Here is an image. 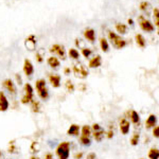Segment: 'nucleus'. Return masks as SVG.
Listing matches in <instances>:
<instances>
[{"instance_id": "obj_1", "label": "nucleus", "mask_w": 159, "mask_h": 159, "mask_svg": "<svg viewBox=\"0 0 159 159\" xmlns=\"http://www.w3.org/2000/svg\"><path fill=\"white\" fill-rule=\"evenodd\" d=\"M55 153L58 159H68L69 155H70V142L64 141V142L60 143L56 148Z\"/></svg>"}, {"instance_id": "obj_2", "label": "nucleus", "mask_w": 159, "mask_h": 159, "mask_svg": "<svg viewBox=\"0 0 159 159\" xmlns=\"http://www.w3.org/2000/svg\"><path fill=\"white\" fill-rule=\"evenodd\" d=\"M108 38H109L110 43H112V46L118 50L123 49V48L127 45L126 40L123 39L120 35H118L117 33H115V32H111V31H108Z\"/></svg>"}, {"instance_id": "obj_3", "label": "nucleus", "mask_w": 159, "mask_h": 159, "mask_svg": "<svg viewBox=\"0 0 159 159\" xmlns=\"http://www.w3.org/2000/svg\"><path fill=\"white\" fill-rule=\"evenodd\" d=\"M35 87H36V90L42 100H47L49 98V90H48L47 86H46V81L43 79H39L35 83Z\"/></svg>"}, {"instance_id": "obj_4", "label": "nucleus", "mask_w": 159, "mask_h": 159, "mask_svg": "<svg viewBox=\"0 0 159 159\" xmlns=\"http://www.w3.org/2000/svg\"><path fill=\"white\" fill-rule=\"evenodd\" d=\"M34 97V89L31 86V84L27 83L24 86V96L21 98V103L22 104H29L33 100Z\"/></svg>"}, {"instance_id": "obj_5", "label": "nucleus", "mask_w": 159, "mask_h": 159, "mask_svg": "<svg viewBox=\"0 0 159 159\" xmlns=\"http://www.w3.org/2000/svg\"><path fill=\"white\" fill-rule=\"evenodd\" d=\"M139 25L141 28V30H143L144 32H153L155 30V27L150 20H148L144 16H140L139 17Z\"/></svg>"}, {"instance_id": "obj_6", "label": "nucleus", "mask_w": 159, "mask_h": 159, "mask_svg": "<svg viewBox=\"0 0 159 159\" xmlns=\"http://www.w3.org/2000/svg\"><path fill=\"white\" fill-rule=\"evenodd\" d=\"M73 73L76 78H80V79H85L89 74L88 70H87L85 66H83V65H74L73 66Z\"/></svg>"}, {"instance_id": "obj_7", "label": "nucleus", "mask_w": 159, "mask_h": 159, "mask_svg": "<svg viewBox=\"0 0 159 159\" xmlns=\"http://www.w3.org/2000/svg\"><path fill=\"white\" fill-rule=\"evenodd\" d=\"M50 52L51 53H56V54L60 56L61 60H65L66 58L65 48H64V46L60 45V43H55V45H53L50 49Z\"/></svg>"}, {"instance_id": "obj_8", "label": "nucleus", "mask_w": 159, "mask_h": 159, "mask_svg": "<svg viewBox=\"0 0 159 159\" xmlns=\"http://www.w3.org/2000/svg\"><path fill=\"white\" fill-rule=\"evenodd\" d=\"M2 86H3L10 93L13 94V96H15V94L17 93V88H16V86H15V83L11 79L4 80V81L2 82Z\"/></svg>"}, {"instance_id": "obj_9", "label": "nucleus", "mask_w": 159, "mask_h": 159, "mask_svg": "<svg viewBox=\"0 0 159 159\" xmlns=\"http://www.w3.org/2000/svg\"><path fill=\"white\" fill-rule=\"evenodd\" d=\"M25 48H27L28 50H30V51L35 50V47H36V39H35V35L31 34L29 37L25 38Z\"/></svg>"}, {"instance_id": "obj_10", "label": "nucleus", "mask_w": 159, "mask_h": 159, "mask_svg": "<svg viewBox=\"0 0 159 159\" xmlns=\"http://www.w3.org/2000/svg\"><path fill=\"white\" fill-rule=\"evenodd\" d=\"M24 72L27 76H31L34 72V66H33L32 61L28 58H25L24 61Z\"/></svg>"}, {"instance_id": "obj_11", "label": "nucleus", "mask_w": 159, "mask_h": 159, "mask_svg": "<svg viewBox=\"0 0 159 159\" xmlns=\"http://www.w3.org/2000/svg\"><path fill=\"white\" fill-rule=\"evenodd\" d=\"M9 101L3 91H0V111H7L9 109Z\"/></svg>"}, {"instance_id": "obj_12", "label": "nucleus", "mask_w": 159, "mask_h": 159, "mask_svg": "<svg viewBox=\"0 0 159 159\" xmlns=\"http://www.w3.org/2000/svg\"><path fill=\"white\" fill-rule=\"evenodd\" d=\"M101 64H102L101 55H96V56H93V57H92L90 61H89L88 67L92 68V69H93V68H99L100 66H101Z\"/></svg>"}, {"instance_id": "obj_13", "label": "nucleus", "mask_w": 159, "mask_h": 159, "mask_svg": "<svg viewBox=\"0 0 159 159\" xmlns=\"http://www.w3.org/2000/svg\"><path fill=\"white\" fill-rule=\"evenodd\" d=\"M129 129H130L129 121H127L126 119H122L121 121H120V132H121L123 135H127L129 132Z\"/></svg>"}, {"instance_id": "obj_14", "label": "nucleus", "mask_w": 159, "mask_h": 159, "mask_svg": "<svg viewBox=\"0 0 159 159\" xmlns=\"http://www.w3.org/2000/svg\"><path fill=\"white\" fill-rule=\"evenodd\" d=\"M61 75L57 74H49V82L51 83L52 87L54 88H58L61 86Z\"/></svg>"}, {"instance_id": "obj_15", "label": "nucleus", "mask_w": 159, "mask_h": 159, "mask_svg": "<svg viewBox=\"0 0 159 159\" xmlns=\"http://www.w3.org/2000/svg\"><path fill=\"white\" fill-rule=\"evenodd\" d=\"M155 125H157V116L156 115H150L145 121V127L147 129H152Z\"/></svg>"}, {"instance_id": "obj_16", "label": "nucleus", "mask_w": 159, "mask_h": 159, "mask_svg": "<svg viewBox=\"0 0 159 159\" xmlns=\"http://www.w3.org/2000/svg\"><path fill=\"white\" fill-rule=\"evenodd\" d=\"M84 36L87 40H89L90 43H93L96 40V32L93 29H86L84 31Z\"/></svg>"}, {"instance_id": "obj_17", "label": "nucleus", "mask_w": 159, "mask_h": 159, "mask_svg": "<svg viewBox=\"0 0 159 159\" xmlns=\"http://www.w3.org/2000/svg\"><path fill=\"white\" fill-rule=\"evenodd\" d=\"M47 64L50 66L51 68H58L61 66V61L58 60L57 57H55V56H50V57H48L47 60Z\"/></svg>"}, {"instance_id": "obj_18", "label": "nucleus", "mask_w": 159, "mask_h": 159, "mask_svg": "<svg viewBox=\"0 0 159 159\" xmlns=\"http://www.w3.org/2000/svg\"><path fill=\"white\" fill-rule=\"evenodd\" d=\"M80 132H81V129H80L79 125L78 124H72V125H70V127L68 129L67 134L69 136H73V137H75V136L80 135Z\"/></svg>"}, {"instance_id": "obj_19", "label": "nucleus", "mask_w": 159, "mask_h": 159, "mask_svg": "<svg viewBox=\"0 0 159 159\" xmlns=\"http://www.w3.org/2000/svg\"><path fill=\"white\" fill-rule=\"evenodd\" d=\"M104 136H105V132L102 127L98 130H93V138H94V140L98 141V142H101V141L103 140Z\"/></svg>"}, {"instance_id": "obj_20", "label": "nucleus", "mask_w": 159, "mask_h": 159, "mask_svg": "<svg viewBox=\"0 0 159 159\" xmlns=\"http://www.w3.org/2000/svg\"><path fill=\"white\" fill-rule=\"evenodd\" d=\"M135 39H136V43H137V45L139 46L140 48H144V47H145V45H147V42H145V38L143 37V35H142V34H136Z\"/></svg>"}, {"instance_id": "obj_21", "label": "nucleus", "mask_w": 159, "mask_h": 159, "mask_svg": "<svg viewBox=\"0 0 159 159\" xmlns=\"http://www.w3.org/2000/svg\"><path fill=\"white\" fill-rule=\"evenodd\" d=\"M129 118H130V121H132V123H134V124H139L140 123L139 114H138L136 110H132V111H130Z\"/></svg>"}, {"instance_id": "obj_22", "label": "nucleus", "mask_w": 159, "mask_h": 159, "mask_svg": "<svg viewBox=\"0 0 159 159\" xmlns=\"http://www.w3.org/2000/svg\"><path fill=\"white\" fill-rule=\"evenodd\" d=\"M148 159H158L159 158V150L157 148H152L148 151Z\"/></svg>"}, {"instance_id": "obj_23", "label": "nucleus", "mask_w": 159, "mask_h": 159, "mask_svg": "<svg viewBox=\"0 0 159 159\" xmlns=\"http://www.w3.org/2000/svg\"><path fill=\"white\" fill-rule=\"evenodd\" d=\"M31 109H32L33 112H39L40 111V103L39 101H36V100L33 99L31 101Z\"/></svg>"}, {"instance_id": "obj_24", "label": "nucleus", "mask_w": 159, "mask_h": 159, "mask_svg": "<svg viewBox=\"0 0 159 159\" xmlns=\"http://www.w3.org/2000/svg\"><path fill=\"white\" fill-rule=\"evenodd\" d=\"M100 46H101V49L103 52H108L109 51V45H108V42L106 40V38H104V37L100 38Z\"/></svg>"}, {"instance_id": "obj_25", "label": "nucleus", "mask_w": 159, "mask_h": 159, "mask_svg": "<svg viewBox=\"0 0 159 159\" xmlns=\"http://www.w3.org/2000/svg\"><path fill=\"white\" fill-rule=\"evenodd\" d=\"M91 135V127L89 125H84L81 129V136L83 137H90Z\"/></svg>"}, {"instance_id": "obj_26", "label": "nucleus", "mask_w": 159, "mask_h": 159, "mask_svg": "<svg viewBox=\"0 0 159 159\" xmlns=\"http://www.w3.org/2000/svg\"><path fill=\"white\" fill-rule=\"evenodd\" d=\"M139 140H140L139 133H134L132 138H130V144H132L133 147H136V145H138V143H139Z\"/></svg>"}, {"instance_id": "obj_27", "label": "nucleus", "mask_w": 159, "mask_h": 159, "mask_svg": "<svg viewBox=\"0 0 159 159\" xmlns=\"http://www.w3.org/2000/svg\"><path fill=\"white\" fill-rule=\"evenodd\" d=\"M80 143L84 147H89L91 144V139L90 137H83V136H80Z\"/></svg>"}, {"instance_id": "obj_28", "label": "nucleus", "mask_w": 159, "mask_h": 159, "mask_svg": "<svg viewBox=\"0 0 159 159\" xmlns=\"http://www.w3.org/2000/svg\"><path fill=\"white\" fill-rule=\"evenodd\" d=\"M116 30L117 32H119V34H125L127 31V27L123 24H116Z\"/></svg>"}, {"instance_id": "obj_29", "label": "nucleus", "mask_w": 159, "mask_h": 159, "mask_svg": "<svg viewBox=\"0 0 159 159\" xmlns=\"http://www.w3.org/2000/svg\"><path fill=\"white\" fill-rule=\"evenodd\" d=\"M68 54L71 58H73V60H79V57H80V52L76 49H73V48L69 49Z\"/></svg>"}, {"instance_id": "obj_30", "label": "nucleus", "mask_w": 159, "mask_h": 159, "mask_svg": "<svg viewBox=\"0 0 159 159\" xmlns=\"http://www.w3.org/2000/svg\"><path fill=\"white\" fill-rule=\"evenodd\" d=\"M153 13H154V24H155L156 28H158L159 27V10H158V7H155Z\"/></svg>"}, {"instance_id": "obj_31", "label": "nucleus", "mask_w": 159, "mask_h": 159, "mask_svg": "<svg viewBox=\"0 0 159 159\" xmlns=\"http://www.w3.org/2000/svg\"><path fill=\"white\" fill-rule=\"evenodd\" d=\"M66 89H67L69 92L74 91V85L71 80H67V81H66Z\"/></svg>"}, {"instance_id": "obj_32", "label": "nucleus", "mask_w": 159, "mask_h": 159, "mask_svg": "<svg viewBox=\"0 0 159 159\" xmlns=\"http://www.w3.org/2000/svg\"><path fill=\"white\" fill-rule=\"evenodd\" d=\"M92 51L88 48H82V54L84 55V57H89L91 55Z\"/></svg>"}, {"instance_id": "obj_33", "label": "nucleus", "mask_w": 159, "mask_h": 159, "mask_svg": "<svg viewBox=\"0 0 159 159\" xmlns=\"http://www.w3.org/2000/svg\"><path fill=\"white\" fill-rule=\"evenodd\" d=\"M148 7H150V3H148V1H142L140 3V10L141 11H147L148 9Z\"/></svg>"}, {"instance_id": "obj_34", "label": "nucleus", "mask_w": 159, "mask_h": 159, "mask_svg": "<svg viewBox=\"0 0 159 159\" xmlns=\"http://www.w3.org/2000/svg\"><path fill=\"white\" fill-rule=\"evenodd\" d=\"M153 136L155 138L159 137V126L158 125H155V126L153 127Z\"/></svg>"}, {"instance_id": "obj_35", "label": "nucleus", "mask_w": 159, "mask_h": 159, "mask_svg": "<svg viewBox=\"0 0 159 159\" xmlns=\"http://www.w3.org/2000/svg\"><path fill=\"white\" fill-rule=\"evenodd\" d=\"M15 78H16V80H17V84H18V85H21V84H22L21 76H20L18 73H16V74H15Z\"/></svg>"}, {"instance_id": "obj_36", "label": "nucleus", "mask_w": 159, "mask_h": 159, "mask_svg": "<svg viewBox=\"0 0 159 159\" xmlns=\"http://www.w3.org/2000/svg\"><path fill=\"white\" fill-rule=\"evenodd\" d=\"M10 144H12V147H11V145H10V148H9V152H10V153H14V152H15L14 141H12V142H10Z\"/></svg>"}, {"instance_id": "obj_37", "label": "nucleus", "mask_w": 159, "mask_h": 159, "mask_svg": "<svg viewBox=\"0 0 159 159\" xmlns=\"http://www.w3.org/2000/svg\"><path fill=\"white\" fill-rule=\"evenodd\" d=\"M86 159H97V155L94 153H89Z\"/></svg>"}, {"instance_id": "obj_38", "label": "nucleus", "mask_w": 159, "mask_h": 159, "mask_svg": "<svg viewBox=\"0 0 159 159\" xmlns=\"http://www.w3.org/2000/svg\"><path fill=\"white\" fill-rule=\"evenodd\" d=\"M91 129H93V130H98V129H101V125L98 124V123H94V124H92V127H91Z\"/></svg>"}, {"instance_id": "obj_39", "label": "nucleus", "mask_w": 159, "mask_h": 159, "mask_svg": "<svg viewBox=\"0 0 159 159\" xmlns=\"http://www.w3.org/2000/svg\"><path fill=\"white\" fill-rule=\"evenodd\" d=\"M36 58H37V61L38 63H43V56L39 54V53H36Z\"/></svg>"}, {"instance_id": "obj_40", "label": "nucleus", "mask_w": 159, "mask_h": 159, "mask_svg": "<svg viewBox=\"0 0 159 159\" xmlns=\"http://www.w3.org/2000/svg\"><path fill=\"white\" fill-rule=\"evenodd\" d=\"M45 159H54V157H53V155L51 153H48L47 155L45 156Z\"/></svg>"}, {"instance_id": "obj_41", "label": "nucleus", "mask_w": 159, "mask_h": 159, "mask_svg": "<svg viewBox=\"0 0 159 159\" xmlns=\"http://www.w3.org/2000/svg\"><path fill=\"white\" fill-rule=\"evenodd\" d=\"M82 156H83V153H76L75 155H74V158H75V159H81Z\"/></svg>"}, {"instance_id": "obj_42", "label": "nucleus", "mask_w": 159, "mask_h": 159, "mask_svg": "<svg viewBox=\"0 0 159 159\" xmlns=\"http://www.w3.org/2000/svg\"><path fill=\"white\" fill-rule=\"evenodd\" d=\"M112 136H114V132H112V130H108V133H107V138L110 139V138H112Z\"/></svg>"}, {"instance_id": "obj_43", "label": "nucleus", "mask_w": 159, "mask_h": 159, "mask_svg": "<svg viewBox=\"0 0 159 159\" xmlns=\"http://www.w3.org/2000/svg\"><path fill=\"white\" fill-rule=\"evenodd\" d=\"M64 73H65L66 75H68V74L70 73V68H65V70H64Z\"/></svg>"}, {"instance_id": "obj_44", "label": "nucleus", "mask_w": 159, "mask_h": 159, "mask_svg": "<svg viewBox=\"0 0 159 159\" xmlns=\"http://www.w3.org/2000/svg\"><path fill=\"white\" fill-rule=\"evenodd\" d=\"M127 22H129V24L130 25H134V21H133V19H132V18H129V20H127Z\"/></svg>"}, {"instance_id": "obj_45", "label": "nucleus", "mask_w": 159, "mask_h": 159, "mask_svg": "<svg viewBox=\"0 0 159 159\" xmlns=\"http://www.w3.org/2000/svg\"><path fill=\"white\" fill-rule=\"evenodd\" d=\"M31 159H39V158L36 157V156H32V157H31Z\"/></svg>"}, {"instance_id": "obj_46", "label": "nucleus", "mask_w": 159, "mask_h": 159, "mask_svg": "<svg viewBox=\"0 0 159 159\" xmlns=\"http://www.w3.org/2000/svg\"><path fill=\"white\" fill-rule=\"evenodd\" d=\"M139 159H143V158H139Z\"/></svg>"}]
</instances>
